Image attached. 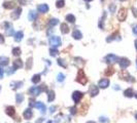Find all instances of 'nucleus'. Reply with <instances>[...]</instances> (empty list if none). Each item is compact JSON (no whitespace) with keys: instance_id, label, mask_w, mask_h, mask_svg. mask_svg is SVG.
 I'll return each mask as SVG.
<instances>
[{"instance_id":"obj_5","label":"nucleus","mask_w":137,"mask_h":123,"mask_svg":"<svg viewBox=\"0 0 137 123\" xmlns=\"http://www.w3.org/2000/svg\"><path fill=\"white\" fill-rule=\"evenodd\" d=\"M82 96H84V93H82L81 91H78V90L74 91L72 93V100H73V102L75 103V104H78L79 100L82 99Z\"/></svg>"},{"instance_id":"obj_46","label":"nucleus","mask_w":137,"mask_h":123,"mask_svg":"<svg viewBox=\"0 0 137 123\" xmlns=\"http://www.w3.org/2000/svg\"><path fill=\"white\" fill-rule=\"evenodd\" d=\"M4 43V37L2 34H0V44H3Z\"/></svg>"},{"instance_id":"obj_51","label":"nucleus","mask_w":137,"mask_h":123,"mask_svg":"<svg viewBox=\"0 0 137 123\" xmlns=\"http://www.w3.org/2000/svg\"><path fill=\"white\" fill-rule=\"evenodd\" d=\"M87 123H96V122L95 121H88Z\"/></svg>"},{"instance_id":"obj_13","label":"nucleus","mask_w":137,"mask_h":123,"mask_svg":"<svg viewBox=\"0 0 137 123\" xmlns=\"http://www.w3.org/2000/svg\"><path fill=\"white\" fill-rule=\"evenodd\" d=\"M35 108L39 109L42 114H43L44 112H45V110H47V107H45V105L43 104V103H41V102H36L35 103Z\"/></svg>"},{"instance_id":"obj_49","label":"nucleus","mask_w":137,"mask_h":123,"mask_svg":"<svg viewBox=\"0 0 137 123\" xmlns=\"http://www.w3.org/2000/svg\"><path fill=\"white\" fill-rule=\"evenodd\" d=\"M42 121H43V118H39V119L36 121V123H42Z\"/></svg>"},{"instance_id":"obj_12","label":"nucleus","mask_w":137,"mask_h":123,"mask_svg":"<svg viewBox=\"0 0 137 123\" xmlns=\"http://www.w3.org/2000/svg\"><path fill=\"white\" fill-rule=\"evenodd\" d=\"M5 113H6L8 116L13 117L16 114V109L13 108V106H8V107H6V109H5Z\"/></svg>"},{"instance_id":"obj_56","label":"nucleus","mask_w":137,"mask_h":123,"mask_svg":"<svg viewBox=\"0 0 137 123\" xmlns=\"http://www.w3.org/2000/svg\"><path fill=\"white\" fill-rule=\"evenodd\" d=\"M47 123H52V121H48V122H47Z\"/></svg>"},{"instance_id":"obj_53","label":"nucleus","mask_w":137,"mask_h":123,"mask_svg":"<svg viewBox=\"0 0 137 123\" xmlns=\"http://www.w3.org/2000/svg\"><path fill=\"white\" fill-rule=\"evenodd\" d=\"M86 2H90V1H92V0H85Z\"/></svg>"},{"instance_id":"obj_23","label":"nucleus","mask_w":137,"mask_h":123,"mask_svg":"<svg viewBox=\"0 0 137 123\" xmlns=\"http://www.w3.org/2000/svg\"><path fill=\"white\" fill-rule=\"evenodd\" d=\"M124 96L126 97H132L134 96V92H133V89L132 88H127L126 90L124 91Z\"/></svg>"},{"instance_id":"obj_52","label":"nucleus","mask_w":137,"mask_h":123,"mask_svg":"<svg viewBox=\"0 0 137 123\" xmlns=\"http://www.w3.org/2000/svg\"><path fill=\"white\" fill-rule=\"evenodd\" d=\"M134 96H135L136 99H137V92H135V93H134Z\"/></svg>"},{"instance_id":"obj_43","label":"nucleus","mask_w":137,"mask_h":123,"mask_svg":"<svg viewBox=\"0 0 137 123\" xmlns=\"http://www.w3.org/2000/svg\"><path fill=\"white\" fill-rule=\"evenodd\" d=\"M3 75H4V70H3L2 67H0V79L3 78Z\"/></svg>"},{"instance_id":"obj_4","label":"nucleus","mask_w":137,"mask_h":123,"mask_svg":"<svg viewBox=\"0 0 137 123\" xmlns=\"http://www.w3.org/2000/svg\"><path fill=\"white\" fill-rule=\"evenodd\" d=\"M104 61H105V63H107V64H113V63H116V62L120 61V58L116 57V55L110 54H107L106 57L104 58Z\"/></svg>"},{"instance_id":"obj_14","label":"nucleus","mask_w":137,"mask_h":123,"mask_svg":"<svg viewBox=\"0 0 137 123\" xmlns=\"http://www.w3.org/2000/svg\"><path fill=\"white\" fill-rule=\"evenodd\" d=\"M21 12H22V8H21V7H18V8H16V9L13 10V12L11 13V18H13V19H19L20 15H21Z\"/></svg>"},{"instance_id":"obj_40","label":"nucleus","mask_w":137,"mask_h":123,"mask_svg":"<svg viewBox=\"0 0 137 123\" xmlns=\"http://www.w3.org/2000/svg\"><path fill=\"white\" fill-rule=\"evenodd\" d=\"M69 111H70V113L72 114V115H75V114H76V111H77V109H76V107H72V108L69 109Z\"/></svg>"},{"instance_id":"obj_9","label":"nucleus","mask_w":137,"mask_h":123,"mask_svg":"<svg viewBox=\"0 0 137 123\" xmlns=\"http://www.w3.org/2000/svg\"><path fill=\"white\" fill-rule=\"evenodd\" d=\"M89 93L91 96H96L99 93V87L96 85H91L89 89Z\"/></svg>"},{"instance_id":"obj_19","label":"nucleus","mask_w":137,"mask_h":123,"mask_svg":"<svg viewBox=\"0 0 137 123\" xmlns=\"http://www.w3.org/2000/svg\"><path fill=\"white\" fill-rule=\"evenodd\" d=\"M72 37L74 39H76V40H79V39L82 38V34H81V32H79V30H75L72 33Z\"/></svg>"},{"instance_id":"obj_39","label":"nucleus","mask_w":137,"mask_h":123,"mask_svg":"<svg viewBox=\"0 0 137 123\" xmlns=\"http://www.w3.org/2000/svg\"><path fill=\"white\" fill-rule=\"evenodd\" d=\"M35 103H36V100H34V99H30V100H29V107H30V108L35 107Z\"/></svg>"},{"instance_id":"obj_47","label":"nucleus","mask_w":137,"mask_h":123,"mask_svg":"<svg viewBox=\"0 0 137 123\" xmlns=\"http://www.w3.org/2000/svg\"><path fill=\"white\" fill-rule=\"evenodd\" d=\"M133 33H134V35H136V36H137V25L133 27Z\"/></svg>"},{"instance_id":"obj_31","label":"nucleus","mask_w":137,"mask_h":123,"mask_svg":"<svg viewBox=\"0 0 137 123\" xmlns=\"http://www.w3.org/2000/svg\"><path fill=\"white\" fill-rule=\"evenodd\" d=\"M66 21L69 22V23H74L75 22V16H74L73 15H66Z\"/></svg>"},{"instance_id":"obj_20","label":"nucleus","mask_w":137,"mask_h":123,"mask_svg":"<svg viewBox=\"0 0 137 123\" xmlns=\"http://www.w3.org/2000/svg\"><path fill=\"white\" fill-rule=\"evenodd\" d=\"M23 37H24V33H23L22 31H19V32H17L15 34V40L17 42H20V41L23 39Z\"/></svg>"},{"instance_id":"obj_24","label":"nucleus","mask_w":137,"mask_h":123,"mask_svg":"<svg viewBox=\"0 0 137 123\" xmlns=\"http://www.w3.org/2000/svg\"><path fill=\"white\" fill-rule=\"evenodd\" d=\"M61 32L63 33V34H67V33H69V27L67 26V24L63 23L61 25Z\"/></svg>"},{"instance_id":"obj_38","label":"nucleus","mask_w":137,"mask_h":123,"mask_svg":"<svg viewBox=\"0 0 137 123\" xmlns=\"http://www.w3.org/2000/svg\"><path fill=\"white\" fill-rule=\"evenodd\" d=\"M31 67H32V58H28V62H27V66H26V68L29 70Z\"/></svg>"},{"instance_id":"obj_25","label":"nucleus","mask_w":137,"mask_h":123,"mask_svg":"<svg viewBox=\"0 0 137 123\" xmlns=\"http://www.w3.org/2000/svg\"><path fill=\"white\" fill-rule=\"evenodd\" d=\"M37 18V12H35L34 10H31L29 12V15H28V19H29V21H34Z\"/></svg>"},{"instance_id":"obj_3","label":"nucleus","mask_w":137,"mask_h":123,"mask_svg":"<svg viewBox=\"0 0 137 123\" xmlns=\"http://www.w3.org/2000/svg\"><path fill=\"white\" fill-rule=\"evenodd\" d=\"M50 44L54 48H57L62 44L61 39H60L59 36H52V37H50Z\"/></svg>"},{"instance_id":"obj_2","label":"nucleus","mask_w":137,"mask_h":123,"mask_svg":"<svg viewBox=\"0 0 137 123\" xmlns=\"http://www.w3.org/2000/svg\"><path fill=\"white\" fill-rule=\"evenodd\" d=\"M76 81L77 82H79L82 85H86L87 84V81H88V78L87 76H86V74H85V72L82 71V70H78V72H77V78H76Z\"/></svg>"},{"instance_id":"obj_32","label":"nucleus","mask_w":137,"mask_h":123,"mask_svg":"<svg viewBox=\"0 0 137 123\" xmlns=\"http://www.w3.org/2000/svg\"><path fill=\"white\" fill-rule=\"evenodd\" d=\"M48 24H50L51 27H55V26H57V25L59 24V21L57 19H51L50 22H48Z\"/></svg>"},{"instance_id":"obj_33","label":"nucleus","mask_w":137,"mask_h":123,"mask_svg":"<svg viewBox=\"0 0 137 123\" xmlns=\"http://www.w3.org/2000/svg\"><path fill=\"white\" fill-rule=\"evenodd\" d=\"M50 54L52 55V57H56V55L59 54V51L57 48H54V47H52V48L50 49Z\"/></svg>"},{"instance_id":"obj_7","label":"nucleus","mask_w":137,"mask_h":123,"mask_svg":"<svg viewBox=\"0 0 137 123\" xmlns=\"http://www.w3.org/2000/svg\"><path fill=\"white\" fill-rule=\"evenodd\" d=\"M120 78H122V79H125V80H127V81H131V82H134V81H135V79H133V77L130 76V75L128 74V72L125 71V70L120 73Z\"/></svg>"},{"instance_id":"obj_41","label":"nucleus","mask_w":137,"mask_h":123,"mask_svg":"<svg viewBox=\"0 0 137 123\" xmlns=\"http://www.w3.org/2000/svg\"><path fill=\"white\" fill-rule=\"evenodd\" d=\"M15 71H16V70H15V69H13V68H9V69H7L6 73H7L8 75H11V74H13V73H15Z\"/></svg>"},{"instance_id":"obj_11","label":"nucleus","mask_w":137,"mask_h":123,"mask_svg":"<svg viewBox=\"0 0 137 123\" xmlns=\"http://www.w3.org/2000/svg\"><path fill=\"white\" fill-rule=\"evenodd\" d=\"M23 116H24V118L26 119V120H29L30 118H32L33 112H32V110H31V108L26 109V110L24 111V113H23Z\"/></svg>"},{"instance_id":"obj_37","label":"nucleus","mask_w":137,"mask_h":123,"mask_svg":"<svg viewBox=\"0 0 137 123\" xmlns=\"http://www.w3.org/2000/svg\"><path fill=\"white\" fill-rule=\"evenodd\" d=\"M64 4H65V1H64V0H58V1L56 2V6L58 7V8L63 7V6H64Z\"/></svg>"},{"instance_id":"obj_34","label":"nucleus","mask_w":137,"mask_h":123,"mask_svg":"<svg viewBox=\"0 0 137 123\" xmlns=\"http://www.w3.org/2000/svg\"><path fill=\"white\" fill-rule=\"evenodd\" d=\"M13 54L16 55V57H19V55L21 54V48H19V47H15V48L13 49Z\"/></svg>"},{"instance_id":"obj_6","label":"nucleus","mask_w":137,"mask_h":123,"mask_svg":"<svg viewBox=\"0 0 137 123\" xmlns=\"http://www.w3.org/2000/svg\"><path fill=\"white\" fill-rule=\"evenodd\" d=\"M127 9L126 8H121V9L119 10V13H118V19H119V21H121V22H124L125 19H126L127 18Z\"/></svg>"},{"instance_id":"obj_10","label":"nucleus","mask_w":137,"mask_h":123,"mask_svg":"<svg viewBox=\"0 0 137 123\" xmlns=\"http://www.w3.org/2000/svg\"><path fill=\"white\" fill-rule=\"evenodd\" d=\"M130 65V61L126 58H120V67L122 69H126L128 68Z\"/></svg>"},{"instance_id":"obj_42","label":"nucleus","mask_w":137,"mask_h":123,"mask_svg":"<svg viewBox=\"0 0 137 123\" xmlns=\"http://www.w3.org/2000/svg\"><path fill=\"white\" fill-rule=\"evenodd\" d=\"M109 120H108L107 118H105V117H100V122L101 123H107Z\"/></svg>"},{"instance_id":"obj_28","label":"nucleus","mask_w":137,"mask_h":123,"mask_svg":"<svg viewBox=\"0 0 137 123\" xmlns=\"http://www.w3.org/2000/svg\"><path fill=\"white\" fill-rule=\"evenodd\" d=\"M116 36H118V37H119V33H118V32H116L115 34L110 35L109 37H108V38L106 39V41H107V42H111V41H112V40H115V39H118V40H120L119 38H116Z\"/></svg>"},{"instance_id":"obj_57","label":"nucleus","mask_w":137,"mask_h":123,"mask_svg":"<svg viewBox=\"0 0 137 123\" xmlns=\"http://www.w3.org/2000/svg\"><path fill=\"white\" fill-rule=\"evenodd\" d=\"M0 90H1V86H0Z\"/></svg>"},{"instance_id":"obj_45","label":"nucleus","mask_w":137,"mask_h":123,"mask_svg":"<svg viewBox=\"0 0 137 123\" xmlns=\"http://www.w3.org/2000/svg\"><path fill=\"white\" fill-rule=\"evenodd\" d=\"M132 12H133V15L136 18V16H137V9L135 7H132Z\"/></svg>"},{"instance_id":"obj_44","label":"nucleus","mask_w":137,"mask_h":123,"mask_svg":"<svg viewBox=\"0 0 137 123\" xmlns=\"http://www.w3.org/2000/svg\"><path fill=\"white\" fill-rule=\"evenodd\" d=\"M109 9H110V12H115V9H116V4H112V5H110V7H109Z\"/></svg>"},{"instance_id":"obj_1","label":"nucleus","mask_w":137,"mask_h":123,"mask_svg":"<svg viewBox=\"0 0 137 123\" xmlns=\"http://www.w3.org/2000/svg\"><path fill=\"white\" fill-rule=\"evenodd\" d=\"M47 87L44 84H42L41 86H32L29 89V93L33 96H39L42 91H47Z\"/></svg>"},{"instance_id":"obj_50","label":"nucleus","mask_w":137,"mask_h":123,"mask_svg":"<svg viewBox=\"0 0 137 123\" xmlns=\"http://www.w3.org/2000/svg\"><path fill=\"white\" fill-rule=\"evenodd\" d=\"M135 48H136V50H137V39L135 40Z\"/></svg>"},{"instance_id":"obj_26","label":"nucleus","mask_w":137,"mask_h":123,"mask_svg":"<svg viewBox=\"0 0 137 123\" xmlns=\"http://www.w3.org/2000/svg\"><path fill=\"white\" fill-rule=\"evenodd\" d=\"M113 73H115V69H113L112 67H108V68L105 70V72H104V74L106 75V76H111Z\"/></svg>"},{"instance_id":"obj_36","label":"nucleus","mask_w":137,"mask_h":123,"mask_svg":"<svg viewBox=\"0 0 137 123\" xmlns=\"http://www.w3.org/2000/svg\"><path fill=\"white\" fill-rule=\"evenodd\" d=\"M57 80H58L59 82H63L65 80V75L63 73H59L58 76H57Z\"/></svg>"},{"instance_id":"obj_48","label":"nucleus","mask_w":137,"mask_h":123,"mask_svg":"<svg viewBox=\"0 0 137 123\" xmlns=\"http://www.w3.org/2000/svg\"><path fill=\"white\" fill-rule=\"evenodd\" d=\"M55 110H56V107H54V106L50 108V112H51V113H54V112H55Z\"/></svg>"},{"instance_id":"obj_29","label":"nucleus","mask_w":137,"mask_h":123,"mask_svg":"<svg viewBox=\"0 0 137 123\" xmlns=\"http://www.w3.org/2000/svg\"><path fill=\"white\" fill-rule=\"evenodd\" d=\"M31 81L34 83V84H36V83H38L39 81H40V74H35L34 76L32 77V79Z\"/></svg>"},{"instance_id":"obj_30","label":"nucleus","mask_w":137,"mask_h":123,"mask_svg":"<svg viewBox=\"0 0 137 123\" xmlns=\"http://www.w3.org/2000/svg\"><path fill=\"white\" fill-rule=\"evenodd\" d=\"M5 31H6V35L8 36H11V35H13V28L11 25H9L6 29H5Z\"/></svg>"},{"instance_id":"obj_21","label":"nucleus","mask_w":137,"mask_h":123,"mask_svg":"<svg viewBox=\"0 0 137 123\" xmlns=\"http://www.w3.org/2000/svg\"><path fill=\"white\" fill-rule=\"evenodd\" d=\"M8 58L6 57H0V67H4L8 65Z\"/></svg>"},{"instance_id":"obj_54","label":"nucleus","mask_w":137,"mask_h":123,"mask_svg":"<svg viewBox=\"0 0 137 123\" xmlns=\"http://www.w3.org/2000/svg\"><path fill=\"white\" fill-rule=\"evenodd\" d=\"M135 118H136V120H137V113L135 114Z\"/></svg>"},{"instance_id":"obj_27","label":"nucleus","mask_w":137,"mask_h":123,"mask_svg":"<svg viewBox=\"0 0 137 123\" xmlns=\"http://www.w3.org/2000/svg\"><path fill=\"white\" fill-rule=\"evenodd\" d=\"M16 100H17V103H18V104H21L23 100H24V94H23V93H17Z\"/></svg>"},{"instance_id":"obj_55","label":"nucleus","mask_w":137,"mask_h":123,"mask_svg":"<svg viewBox=\"0 0 137 123\" xmlns=\"http://www.w3.org/2000/svg\"><path fill=\"white\" fill-rule=\"evenodd\" d=\"M120 1H126V0H120Z\"/></svg>"},{"instance_id":"obj_18","label":"nucleus","mask_w":137,"mask_h":123,"mask_svg":"<svg viewBox=\"0 0 137 123\" xmlns=\"http://www.w3.org/2000/svg\"><path fill=\"white\" fill-rule=\"evenodd\" d=\"M13 69H20V68H22L23 67V62H22V60H16V61H13Z\"/></svg>"},{"instance_id":"obj_22","label":"nucleus","mask_w":137,"mask_h":123,"mask_svg":"<svg viewBox=\"0 0 137 123\" xmlns=\"http://www.w3.org/2000/svg\"><path fill=\"white\" fill-rule=\"evenodd\" d=\"M55 100V91L54 90H48L47 91V100L48 102H53Z\"/></svg>"},{"instance_id":"obj_16","label":"nucleus","mask_w":137,"mask_h":123,"mask_svg":"<svg viewBox=\"0 0 137 123\" xmlns=\"http://www.w3.org/2000/svg\"><path fill=\"white\" fill-rule=\"evenodd\" d=\"M16 6V3L13 1H5L3 3V7L5 9H11Z\"/></svg>"},{"instance_id":"obj_15","label":"nucleus","mask_w":137,"mask_h":123,"mask_svg":"<svg viewBox=\"0 0 137 123\" xmlns=\"http://www.w3.org/2000/svg\"><path fill=\"white\" fill-rule=\"evenodd\" d=\"M37 10H38L39 12H41V13L47 12L48 10V5L47 4H39L38 6H37Z\"/></svg>"},{"instance_id":"obj_8","label":"nucleus","mask_w":137,"mask_h":123,"mask_svg":"<svg viewBox=\"0 0 137 123\" xmlns=\"http://www.w3.org/2000/svg\"><path fill=\"white\" fill-rule=\"evenodd\" d=\"M108 86H109V80L107 79V78H103V79H101L100 81H99L98 83V87L100 88H107Z\"/></svg>"},{"instance_id":"obj_35","label":"nucleus","mask_w":137,"mask_h":123,"mask_svg":"<svg viewBox=\"0 0 137 123\" xmlns=\"http://www.w3.org/2000/svg\"><path fill=\"white\" fill-rule=\"evenodd\" d=\"M58 65L59 66H61V67H63V68H67V64L65 63V61H63L62 58H58Z\"/></svg>"},{"instance_id":"obj_17","label":"nucleus","mask_w":137,"mask_h":123,"mask_svg":"<svg viewBox=\"0 0 137 123\" xmlns=\"http://www.w3.org/2000/svg\"><path fill=\"white\" fill-rule=\"evenodd\" d=\"M10 86L13 87V89H18V88H21L23 86V82L22 81H13V82L10 83Z\"/></svg>"},{"instance_id":"obj_58","label":"nucleus","mask_w":137,"mask_h":123,"mask_svg":"<svg viewBox=\"0 0 137 123\" xmlns=\"http://www.w3.org/2000/svg\"><path fill=\"white\" fill-rule=\"evenodd\" d=\"M136 66H137V61H136Z\"/></svg>"}]
</instances>
